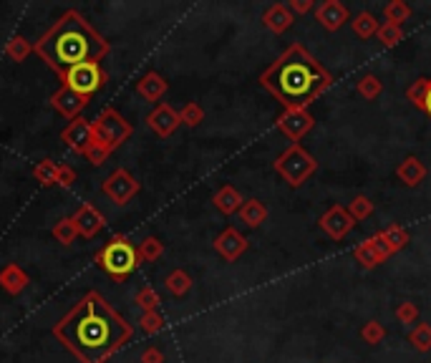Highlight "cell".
<instances>
[{
  "label": "cell",
  "mask_w": 431,
  "mask_h": 363,
  "mask_svg": "<svg viewBox=\"0 0 431 363\" xmlns=\"http://www.w3.org/2000/svg\"><path fill=\"white\" fill-rule=\"evenodd\" d=\"M293 23H295V16L290 13V8H287L285 3H275V6H270L263 13V25L275 35L285 33Z\"/></svg>",
  "instance_id": "ac0fdd59"
},
{
  "label": "cell",
  "mask_w": 431,
  "mask_h": 363,
  "mask_svg": "<svg viewBox=\"0 0 431 363\" xmlns=\"http://www.w3.org/2000/svg\"><path fill=\"white\" fill-rule=\"evenodd\" d=\"M351 28H353V33H356L358 38L371 40V38H376V33H379L381 23L376 21L374 13L361 11V13H356V18L351 21Z\"/></svg>",
  "instance_id": "603a6c76"
},
{
  "label": "cell",
  "mask_w": 431,
  "mask_h": 363,
  "mask_svg": "<svg viewBox=\"0 0 431 363\" xmlns=\"http://www.w3.org/2000/svg\"><path fill=\"white\" fill-rule=\"evenodd\" d=\"M376 38H379L386 48H393V46H398V43L403 40V30H401V25L381 23V28H379V33H376Z\"/></svg>",
  "instance_id": "8d00e7d4"
},
{
  "label": "cell",
  "mask_w": 431,
  "mask_h": 363,
  "mask_svg": "<svg viewBox=\"0 0 431 363\" xmlns=\"http://www.w3.org/2000/svg\"><path fill=\"white\" fill-rule=\"evenodd\" d=\"M316 21L326 30L335 33L348 23V8L340 0H323L321 6H316Z\"/></svg>",
  "instance_id": "9a60e30c"
},
{
  "label": "cell",
  "mask_w": 431,
  "mask_h": 363,
  "mask_svg": "<svg viewBox=\"0 0 431 363\" xmlns=\"http://www.w3.org/2000/svg\"><path fill=\"white\" fill-rule=\"evenodd\" d=\"M275 127L280 129L293 144H298L300 139L316 127V119H313L311 111L305 109H282V114L275 119Z\"/></svg>",
  "instance_id": "9c48e42d"
},
{
  "label": "cell",
  "mask_w": 431,
  "mask_h": 363,
  "mask_svg": "<svg viewBox=\"0 0 431 363\" xmlns=\"http://www.w3.org/2000/svg\"><path fill=\"white\" fill-rule=\"evenodd\" d=\"M61 139H64L66 146L74 149L76 154H84V151L93 144V124L86 119H74L69 127L61 132Z\"/></svg>",
  "instance_id": "5bb4252c"
},
{
  "label": "cell",
  "mask_w": 431,
  "mask_h": 363,
  "mask_svg": "<svg viewBox=\"0 0 431 363\" xmlns=\"http://www.w3.org/2000/svg\"><path fill=\"white\" fill-rule=\"evenodd\" d=\"M384 18H386V23L403 25L408 18H411V8H408L406 0H391V3L384 8Z\"/></svg>",
  "instance_id": "4316f807"
},
{
  "label": "cell",
  "mask_w": 431,
  "mask_h": 363,
  "mask_svg": "<svg viewBox=\"0 0 431 363\" xmlns=\"http://www.w3.org/2000/svg\"><path fill=\"white\" fill-rule=\"evenodd\" d=\"M424 114L431 119V79H429V93H426V101H424Z\"/></svg>",
  "instance_id": "7dc6e473"
},
{
  "label": "cell",
  "mask_w": 431,
  "mask_h": 363,
  "mask_svg": "<svg viewBox=\"0 0 431 363\" xmlns=\"http://www.w3.org/2000/svg\"><path fill=\"white\" fill-rule=\"evenodd\" d=\"M33 177L38 179V185H43V187L58 185V164H56V161H51V159L38 161V164H35V169H33Z\"/></svg>",
  "instance_id": "f546056e"
},
{
  "label": "cell",
  "mask_w": 431,
  "mask_h": 363,
  "mask_svg": "<svg viewBox=\"0 0 431 363\" xmlns=\"http://www.w3.org/2000/svg\"><path fill=\"white\" fill-rule=\"evenodd\" d=\"M167 88H169L167 79H164V76H159L156 71H146V74L137 81L139 96L146 98V101H159V98L167 93Z\"/></svg>",
  "instance_id": "d6986e66"
},
{
  "label": "cell",
  "mask_w": 431,
  "mask_h": 363,
  "mask_svg": "<svg viewBox=\"0 0 431 363\" xmlns=\"http://www.w3.org/2000/svg\"><path fill=\"white\" fill-rule=\"evenodd\" d=\"M137 306L142 308L144 313L146 311H159V303H161V298H159V293H156L154 288H151V285H144L142 290H139L137 293Z\"/></svg>",
  "instance_id": "74e56055"
},
{
  "label": "cell",
  "mask_w": 431,
  "mask_h": 363,
  "mask_svg": "<svg viewBox=\"0 0 431 363\" xmlns=\"http://www.w3.org/2000/svg\"><path fill=\"white\" fill-rule=\"evenodd\" d=\"M348 214H351L356 222H363V219H368L371 214H374V202L368 200L366 195H356L351 202H348Z\"/></svg>",
  "instance_id": "1f68e13d"
},
{
  "label": "cell",
  "mask_w": 431,
  "mask_h": 363,
  "mask_svg": "<svg viewBox=\"0 0 431 363\" xmlns=\"http://www.w3.org/2000/svg\"><path fill=\"white\" fill-rule=\"evenodd\" d=\"M53 335L79 358V363H106L132 340L134 328L106 303L104 295L88 290L56 323Z\"/></svg>",
  "instance_id": "6da1fadb"
},
{
  "label": "cell",
  "mask_w": 431,
  "mask_h": 363,
  "mask_svg": "<svg viewBox=\"0 0 431 363\" xmlns=\"http://www.w3.org/2000/svg\"><path fill=\"white\" fill-rule=\"evenodd\" d=\"M61 81H64V86H69L71 91L91 98V93H96L98 88L109 81V76H106V71L98 64H81L66 71V74L61 76Z\"/></svg>",
  "instance_id": "52a82bcc"
},
{
  "label": "cell",
  "mask_w": 431,
  "mask_h": 363,
  "mask_svg": "<svg viewBox=\"0 0 431 363\" xmlns=\"http://www.w3.org/2000/svg\"><path fill=\"white\" fill-rule=\"evenodd\" d=\"M179 111L177 109H172L169 104H156V109L151 111L149 116H146V127L151 129V132L156 134V137H161V139H167V137H172L174 132L179 129Z\"/></svg>",
  "instance_id": "4fadbf2b"
},
{
  "label": "cell",
  "mask_w": 431,
  "mask_h": 363,
  "mask_svg": "<svg viewBox=\"0 0 431 363\" xmlns=\"http://www.w3.org/2000/svg\"><path fill=\"white\" fill-rule=\"evenodd\" d=\"M142 363H164V353H161L156 346H149L142 353Z\"/></svg>",
  "instance_id": "bcb514c9"
},
{
  "label": "cell",
  "mask_w": 431,
  "mask_h": 363,
  "mask_svg": "<svg viewBox=\"0 0 431 363\" xmlns=\"http://www.w3.org/2000/svg\"><path fill=\"white\" fill-rule=\"evenodd\" d=\"M164 285H167V290L172 295L182 298V295H187L192 290V275L187 270H172L164 277Z\"/></svg>",
  "instance_id": "cb8c5ba5"
},
{
  "label": "cell",
  "mask_w": 431,
  "mask_h": 363,
  "mask_svg": "<svg viewBox=\"0 0 431 363\" xmlns=\"http://www.w3.org/2000/svg\"><path fill=\"white\" fill-rule=\"evenodd\" d=\"M396 177L401 179L406 187H419L421 182H424V177H426L424 161L416 159V156H406V159H403L401 164L396 167Z\"/></svg>",
  "instance_id": "44dd1931"
},
{
  "label": "cell",
  "mask_w": 431,
  "mask_h": 363,
  "mask_svg": "<svg viewBox=\"0 0 431 363\" xmlns=\"http://www.w3.org/2000/svg\"><path fill=\"white\" fill-rule=\"evenodd\" d=\"M396 321L403 323V325H411V323L419 321V306L411 303V300H403L396 306Z\"/></svg>",
  "instance_id": "b9f144b4"
},
{
  "label": "cell",
  "mask_w": 431,
  "mask_h": 363,
  "mask_svg": "<svg viewBox=\"0 0 431 363\" xmlns=\"http://www.w3.org/2000/svg\"><path fill=\"white\" fill-rule=\"evenodd\" d=\"M212 204L214 207L219 209L222 214H237L240 212V207L245 204V197L240 195V190H235L232 185H224V187H219L217 192H214V197H212Z\"/></svg>",
  "instance_id": "ffe728a7"
},
{
  "label": "cell",
  "mask_w": 431,
  "mask_h": 363,
  "mask_svg": "<svg viewBox=\"0 0 431 363\" xmlns=\"http://www.w3.org/2000/svg\"><path fill=\"white\" fill-rule=\"evenodd\" d=\"M353 258H356V263H361L366 270H371V267H379L381 265V258L376 255V250L371 248V242L363 240L361 245H358L356 250H353Z\"/></svg>",
  "instance_id": "836d02e7"
},
{
  "label": "cell",
  "mask_w": 431,
  "mask_h": 363,
  "mask_svg": "<svg viewBox=\"0 0 431 363\" xmlns=\"http://www.w3.org/2000/svg\"><path fill=\"white\" fill-rule=\"evenodd\" d=\"M408 343H411L419 353H429L431 351V323H419V325H414L411 333H408Z\"/></svg>",
  "instance_id": "83f0119b"
},
{
  "label": "cell",
  "mask_w": 431,
  "mask_h": 363,
  "mask_svg": "<svg viewBox=\"0 0 431 363\" xmlns=\"http://www.w3.org/2000/svg\"><path fill=\"white\" fill-rule=\"evenodd\" d=\"M109 40L96 28H91V23L74 8L58 18L35 43V53L58 76L81 64H98L104 56H109Z\"/></svg>",
  "instance_id": "3957f363"
},
{
  "label": "cell",
  "mask_w": 431,
  "mask_h": 363,
  "mask_svg": "<svg viewBox=\"0 0 431 363\" xmlns=\"http://www.w3.org/2000/svg\"><path fill=\"white\" fill-rule=\"evenodd\" d=\"M91 104L88 101V96H81V93L71 91L69 86H61L56 93L51 96V106L58 111L61 116H66V119H81V111L86 109V106Z\"/></svg>",
  "instance_id": "8fae6325"
},
{
  "label": "cell",
  "mask_w": 431,
  "mask_h": 363,
  "mask_svg": "<svg viewBox=\"0 0 431 363\" xmlns=\"http://www.w3.org/2000/svg\"><path fill=\"white\" fill-rule=\"evenodd\" d=\"M28 285H30V277L21 265H16V263H8V265L0 267V288L6 290V293L21 295L25 288H28Z\"/></svg>",
  "instance_id": "e0dca14e"
},
{
  "label": "cell",
  "mask_w": 431,
  "mask_h": 363,
  "mask_svg": "<svg viewBox=\"0 0 431 363\" xmlns=\"http://www.w3.org/2000/svg\"><path fill=\"white\" fill-rule=\"evenodd\" d=\"M139 179L134 177L129 169H116V172H111L109 177L104 179V185H101V190H104V195L109 197L114 204H127L129 200H134V197L139 195Z\"/></svg>",
  "instance_id": "ba28073f"
},
{
  "label": "cell",
  "mask_w": 431,
  "mask_h": 363,
  "mask_svg": "<svg viewBox=\"0 0 431 363\" xmlns=\"http://www.w3.org/2000/svg\"><path fill=\"white\" fill-rule=\"evenodd\" d=\"M111 146H106L104 142H98V139H93V144L88 146L86 151H84V156H86L88 161H91L93 167H101V164H104L106 159H109V154H111Z\"/></svg>",
  "instance_id": "60d3db41"
},
{
  "label": "cell",
  "mask_w": 431,
  "mask_h": 363,
  "mask_svg": "<svg viewBox=\"0 0 431 363\" xmlns=\"http://www.w3.org/2000/svg\"><path fill=\"white\" fill-rule=\"evenodd\" d=\"M139 328H142L144 333L156 335L161 328H164V318H161L159 311H146V313H142V318H139Z\"/></svg>",
  "instance_id": "f35d334b"
},
{
  "label": "cell",
  "mask_w": 431,
  "mask_h": 363,
  "mask_svg": "<svg viewBox=\"0 0 431 363\" xmlns=\"http://www.w3.org/2000/svg\"><path fill=\"white\" fill-rule=\"evenodd\" d=\"M331 74L300 43L287 46L277 61L260 74V86L275 96L282 109H305L331 88Z\"/></svg>",
  "instance_id": "7a4b0ae2"
},
{
  "label": "cell",
  "mask_w": 431,
  "mask_h": 363,
  "mask_svg": "<svg viewBox=\"0 0 431 363\" xmlns=\"http://www.w3.org/2000/svg\"><path fill=\"white\" fill-rule=\"evenodd\" d=\"M179 121H182L184 127H200L202 121H205V111H202L200 104H195V101H190V104H184L182 109H179Z\"/></svg>",
  "instance_id": "e575fe53"
},
{
  "label": "cell",
  "mask_w": 431,
  "mask_h": 363,
  "mask_svg": "<svg viewBox=\"0 0 431 363\" xmlns=\"http://www.w3.org/2000/svg\"><path fill=\"white\" fill-rule=\"evenodd\" d=\"M74 182H76V169L69 167V164H58V187L69 190V187H74Z\"/></svg>",
  "instance_id": "ee69618b"
},
{
  "label": "cell",
  "mask_w": 431,
  "mask_h": 363,
  "mask_svg": "<svg viewBox=\"0 0 431 363\" xmlns=\"http://www.w3.org/2000/svg\"><path fill=\"white\" fill-rule=\"evenodd\" d=\"M356 91H358V96L366 98V101H376V98L384 93V81L374 74H366L363 79H358Z\"/></svg>",
  "instance_id": "484cf974"
},
{
  "label": "cell",
  "mask_w": 431,
  "mask_h": 363,
  "mask_svg": "<svg viewBox=\"0 0 431 363\" xmlns=\"http://www.w3.org/2000/svg\"><path fill=\"white\" fill-rule=\"evenodd\" d=\"M137 253H139V263H156V260L164 255V242H161L159 237H146V240H142Z\"/></svg>",
  "instance_id": "f1b7e54d"
},
{
  "label": "cell",
  "mask_w": 431,
  "mask_h": 363,
  "mask_svg": "<svg viewBox=\"0 0 431 363\" xmlns=\"http://www.w3.org/2000/svg\"><path fill=\"white\" fill-rule=\"evenodd\" d=\"M381 235H384V240L389 242V248L393 250V255H396L398 250H403V248L408 245V232L403 230L401 225L386 227V230H381Z\"/></svg>",
  "instance_id": "d6a6232c"
},
{
  "label": "cell",
  "mask_w": 431,
  "mask_h": 363,
  "mask_svg": "<svg viewBox=\"0 0 431 363\" xmlns=\"http://www.w3.org/2000/svg\"><path fill=\"white\" fill-rule=\"evenodd\" d=\"M74 222H76V230H79L81 237H93L98 235V230L106 225V217L101 209H96L91 202H84L74 214Z\"/></svg>",
  "instance_id": "2e32d148"
},
{
  "label": "cell",
  "mask_w": 431,
  "mask_h": 363,
  "mask_svg": "<svg viewBox=\"0 0 431 363\" xmlns=\"http://www.w3.org/2000/svg\"><path fill=\"white\" fill-rule=\"evenodd\" d=\"M287 8H290L293 16H305V13L316 11V3H313V0H290Z\"/></svg>",
  "instance_id": "f6af8a7d"
},
{
  "label": "cell",
  "mask_w": 431,
  "mask_h": 363,
  "mask_svg": "<svg viewBox=\"0 0 431 363\" xmlns=\"http://www.w3.org/2000/svg\"><path fill=\"white\" fill-rule=\"evenodd\" d=\"M91 124H93V139L104 142V144L111 146V149H119V146L134 134L132 124H129L116 109H111V106L101 111L98 119L91 121Z\"/></svg>",
  "instance_id": "8992f818"
},
{
  "label": "cell",
  "mask_w": 431,
  "mask_h": 363,
  "mask_svg": "<svg viewBox=\"0 0 431 363\" xmlns=\"http://www.w3.org/2000/svg\"><path fill=\"white\" fill-rule=\"evenodd\" d=\"M53 237H56L61 245H74L76 237H79V230H76V222L74 217H64V219H58L56 225H53Z\"/></svg>",
  "instance_id": "4dcf8cb0"
},
{
  "label": "cell",
  "mask_w": 431,
  "mask_h": 363,
  "mask_svg": "<svg viewBox=\"0 0 431 363\" xmlns=\"http://www.w3.org/2000/svg\"><path fill=\"white\" fill-rule=\"evenodd\" d=\"M33 51H35V46L30 40H25L23 35H13V38L6 43V56L11 58V61H18V64H23Z\"/></svg>",
  "instance_id": "d4e9b609"
},
{
  "label": "cell",
  "mask_w": 431,
  "mask_h": 363,
  "mask_svg": "<svg viewBox=\"0 0 431 363\" xmlns=\"http://www.w3.org/2000/svg\"><path fill=\"white\" fill-rule=\"evenodd\" d=\"M318 225H321V230L326 232L331 240H343V237L353 230L356 219L348 214V209H345L343 204H333L331 209L323 212V217L318 219Z\"/></svg>",
  "instance_id": "30bf717a"
},
{
  "label": "cell",
  "mask_w": 431,
  "mask_h": 363,
  "mask_svg": "<svg viewBox=\"0 0 431 363\" xmlns=\"http://www.w3.org/2000/svg\"><path fill=\"white\" fill-rule=\"evenodd\" d=\"M368 242H371V248H374L376 255L381 258V263H386V260H389V258L393 255V250L389 248V242L384 240V235H381V232H376V235L368 237Z\"/></svg>",
  "instance_id": "7bdbcfd3"
},
{
  "label": "cell",
  "mask_w": 431,
  "mask_h": 363,
  "mask_svg": "<svg viewBox=\"0 0 431 363\" xmlns=\"http://www.w3.org/2000/svg\"><path fill=\"white\" fill-rule=\"evenodd\" d=\"M272 167H275V172L285 179L287 185L293 187V190H298V187H303L305 182L318 172V161L311 151H305L300 144H290L277 156Z\"/></svg>",
  "instance_id": "5b68a950"
},
{
  "label": "cell",
  "mask_w": 431,
  "mask_h": 363,
  "mask_svg": "<svg viewBox=\"0 0 431 363\" xmlns=\"http://www.w3.org/2000/svg\"><path fill=\"white\" fill-rule=\"evenodd\" d=\"M212 245L227 263H235V260H240L242 255H245V250H248V237L242 235L240 230H235V227H227V230H222L214 237Z\"/></svg>",
  "instance_id": "7c38bea8"
},
{
  "label": "cell",
  "mask_w": 431,
  "mask_h": 363,
  "mask_svg": "<svg viewBox=\"0 0 431 363\" xmlns=\"http://www.w3.org/2000/svg\"><path fill=\"white\" fill-rule=\"evenodd\" d=\"M426 93H429V79H416L414 83L406 88V98L416 106V109H421V111H424Z\"/></svg>",
  "instance_id": "d590c367"
},
{
  "label": "cell",
  "mask_w": 431,
  "mask_h": 363,
  "mask_svg": "<svg viewBox=\"0 0 431 363\" xmlns=\"http://www.w3.org/2000/svg\"><path fill=\"white\" fill-rule=\"evenodd\" d=\"M96 263L109 272L114 280H127L139 265V253L127 235H114L104 248L96 253Z\"/></svg>",
  "instance_id": "277c9868"
},
{
  "label": "cell",
  "mask_w": 431,
  "mask_h": 363,
  "mask_svg": "<svg viewBox=\"0 0 431 363\" xmlns=\"http://www.w3.org/2000/svg\"><path fill=\"white\" fill-rule=\"evenodd\" d=\"M237 214H240V219L250 230H258L265 219H268V207H265L260 200H245V204H242Z\"/></svg>",
  "instance_id": "7402d4cb"
},
{
  "label": "cell",
  "mask_w": 431,
  "mask_h": 363,
  "mask_svg": "<svg viewBox=\"0 0 431 363\" xmlns=\"http://www.w3.org/2000/svg\"><path fill=\"white\" fill-rule=\"evenodd\" d=\"M361 338L366 340L368 346H379L381 340L386 338V328H384V325H381L379 321H368V323H363Z\"/></svg>",
  "instance_id": "ab89813d"
}]
</instances>
